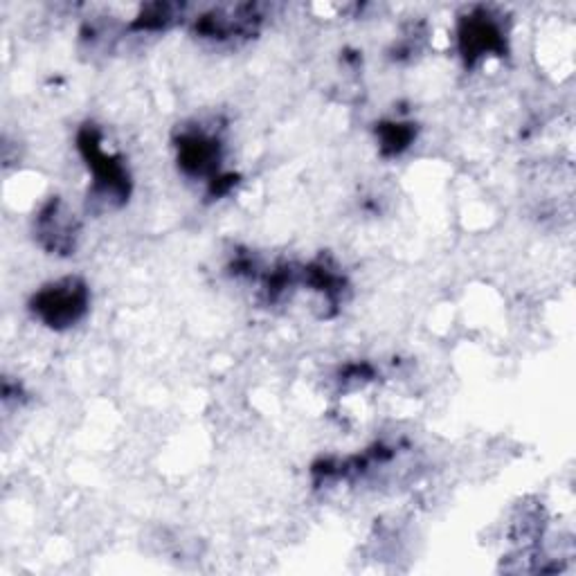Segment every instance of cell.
Listing matches in <instances>:
<instances>
[{
	"instance_id": "3957f363",
	"label": "cell",
	"mask_w": 576,
	"mask_h": 576,
	"mask_svg": "<svg viewBox=\"0 0 576 576\" xmlns=\"http://www.w3.org/2000/svg\"><path fill=\"white\" fill-rule=\"evenodd\" d=\"M462 43L466 57H484L486 52L498 48L500 32L491 21L480 18V21H468L462 30Z\"/></svg>"
},
{
	"instance_id": "6da1fadb",
	"label": "cell",
	"mask_w": 576,
	"mask_h": 576,
	"mask_svg": "<svg viewBox=\"0 0 576 576\" xmlns=\"http://www.w3.org/2000/svg\"><path fill=\"white\" fill-rule=\"evenodd\" d=\"M88 291L79 279H61L34 297L32 309L50 327H70L86 313Z\"/></svg>"
},
{
	"instance_id": "7a4b0ae2",
	"label": "cell",
	"mask_w": 576,
	"mask_h": 576,
	"mask_svg": "<svg viewBox=\"0 0 576 576\" xmlns=\"http://www.w3.org/2000/svg\"><path fill=\"white\" fill-rule=\"evenodd\" d=\"M59 203H52L39 221L41 237L48 241L50 250H70L75 246V225L68 219Z\"/></svg>"
}]
</instances>
